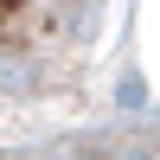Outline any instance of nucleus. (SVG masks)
<instances>
[{
  "label": "nucleus",
  "instance_id": "nucleus-1",
  "mask_svg": "<svg viewBox=\"0 0 160 160\" xmlns=\"http://www.w3.org/2000/svg\"><path fill=\"white\" fill-rule=\"evenodd\" d=\"M51 7H71V0H51Z\"/></svg>",
  "mask_w": 160,
  "mask_h": 160
}]
</instances>
